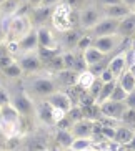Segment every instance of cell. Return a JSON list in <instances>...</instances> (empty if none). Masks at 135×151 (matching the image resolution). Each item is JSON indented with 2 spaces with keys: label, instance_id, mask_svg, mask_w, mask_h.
Masks as SVG:
<instances>
[{
  "label": "cell",
  "instance_id": "obj_1",
  "mask_svg": "<svg viewBox=\"0 0 135 151\" xmlns=\"http://www.w3.org/2000/svg\"><path fill=\"white\" fill-rule=\"evenodd\" d=\"M25 86H27L25 91L28 95H32L33 98H40V100L47 98L49 95H52L54 91H57L60 88L55 75L50 70H47L44 75H42V70L33 73V75H30V78L27 80Z\"/></svg>",
  "mask_w": 135,
  "mask_h": 151
},
{
  "label": "cell",
  "instance_id": "obj_2",
  "mask_svg": "<svg viewBox=\"0 0 135 151\" xmlns=\"http://www.w3.org/2000/svg\"><path fill=\"white\" fill-rule=\"evenodd\" d=\"M73 14H75L73 12V5L70 2H67V0H62L60 4L55 5L52 9V15H50V22H52L54 30L62 33V32H67L75 27Z\"/></svg>",
  "mask_w": 135,
  "mask_h": 151
},
{
  "label": "cell",
  "instance_id": "obj_3",
  "mask_svg": "<svg viewBox=\"0 0 135 151\" xmlns=\"http://www.w3.org/2000/svg\"><path fill=\"white\" fill-rule=\"evenodd\" d=\"M32 28H35L33 22L28 14H15L10 18L9 32H7V38L5 40H20L27 35Z\"/></svg>",
  "mask_w": 135,
  "mask_h": 151
},
{
  "label": "cell",
  "instance_id": "obj_4",
  "mask_svg": "<svg viewBox=\"0 0 135 151\" xmlns=\"http://www.w3.org/2000/svg\"><path fill=\"white\" fill-rule=\"evenodd\" d=\"M102 17H104V14H102L100 5H87V7H83L77 12V23L82 30L89 32L94 25L99 23V20Z\"/></svg>",
  "mask_w": 135,
  "mask_h": 151
},
{
  "label": "cell",
  "instance_id": "obj_5",
  "mask_svg": "<svg viewBox=\"0 0 135 151\" xmlns=\"http://www.w3.org/2000/svg\"><path fill=\"white\" fill-rule=\"evenodd\" d=\"M127 42V38L115 32V33H110V35H102V37H94V47L99 48L102 53L105 55H110V53H115L118 52L122 45Z\"/></svg>",
  "mask_w": 135,
  "mask_h": 151
},
{
  "label": "cell",
  "instance_id": "obj_6",
  "mask_svg": "<svg viewBox=\"0 0 135 151\" xmlns=\"http://www.w3.org/2000/svg\"><path fill=\"white\" fill-rule=\"evenodd\" d=\"M17 62L20 63V67H22L25 75H33L37 71L44 70V67H45L40 55H38V50H37V52H25V53H20L17 57Z\"/></svg>",
  "mask_w": 135,
  "mask_h": 151
},
{
  "label": "cell",
  "instance_id": "obj_7",
  "mask_svg": "<svg viewBox=\"0 0 135 151\" xmlns=\"http://www.w3.org/2000/svg\"><path fill=\"white\" fill-rule=\"evenodd\" d=\"M10 101L20 111V115L25 118V116H33L35 115V103L33 101V96L28 95L27 91H18V93L12 95L10 96Z\"/></svg>",
  "mask_w": 135,
  "mask_h": 151
},
{
  "label": "cell",
  "instance_id": "obj_8",
  "mask_svg": "<svg viewBox=\"0 0 135 151\" xmlns=\"http://www.w3.org/2000/svg\"><path fill=\"white\" fill-rule=\"evenodd\" d=\"M128 52H130V48H122L115 52V55L108 60V68L112 70L115 78H118L128 68Z\"/></svg>",
  "mask_w": 135,
  "mask_h": 151
},
{
  "label": "cell",
  "instance_id": "obj_9",
  "mask_svg": "<svg viewBox=\"0 0 135 151\" xmlns=\"http://www.w3.org/2000/svg\"><path fill=\"white\" fill-rule=\"evenodd\" d=\"M100 111L102 115L107 116V118H112V120L120 121V118L123 116V113L127 111V103L125 101H113V100H107V101L100 103Z\"/></svg>",
  "mask_w": 135,
  "mask_h": 151
},
{
  "label": "cell",
  "instance_id": "obj_10",
  "mask_svg": "<svg viewBox=\"0 0 135 151\" xmlns=\"http://www.w3.org/2000/svg\"><path fill=\"white\" fill-rule=\"evenodd\" d=\"M118 18H110V17H102L99 20L97 25L89 30V33L92 37H102V35H110V33H115L118 28Z\"/></svg>",
  "mask_w": 135,
  "mask_h": 151
},
{
  "label": "cell",
  "instance_id": "obj_11",
  "mask_svg": "<svg viewBox=\"0 0 135 151\" xmlns=\"http://www.w3.org/2000/svg\"><path fill=\"white\" fill-rule=\"evenodd\" d=\"M37 33H38V48H62L60 38H57L54 30L47 25L37 27Z\"/></svg>",
  "mask_w": 135,
  "mask_h": 151
},
{
  "label": "cell",
  "instance_id": "obj_12",
  "mask_svg": "<svg viewBox=\"0 0 135 151\" xmlns=\"http://www.w3.org/2000/svg\"><path fill=\"white\" fill-rule=\"evenodd\" d=\"M44 100H47V101L52 105V106H57V108H62V110H65L68 113V110L75 105V101H73V98L70 96V95L67 93V91H63V90H57V91H54L52 95H49L47 98H44Z\"/></svg>",
  "mask_w": 135,
  "mask_h": 151
},
{
  "label": "cell",
  "instance_id": "obj_13",
  "mask_svg": "<svg viewBox=\"0 0 135 151\" xmlns=\"http://www.w3.org/2000/svg\"><path fill=\"white\" fill-rule=\"evenodd\" d=\"M70 131L73 133V136L78 138V136H94L95 133V120H90V118H82V120L75 121L72 124Z\"/></svg>",
  "mask_w": 135,
  "mask_h": 151
},
{
  "label": "cell",
  "instance_id": "obj_14",
  "mask_svg": "<svg viewBox=\"0 0 135 151\" xmlns=\"http://www.w3.org/2000/svg\"><path fill=\"white\" fill-rule=\"evenodd\" d=\"M40 123L47 124V126H54V120H52V105L47 100H40L35 103V115H33Z\"/></svg>",
  "mask_w": 135,
  "mask_h": 151
},
{
  "label": "cell",
  "instance_id": "obj_15",
  "mask_svg": "<svg viewBox=\"0 0 135 151\" xmlns=\"http://www.w3.org/2000/svg\"><path fill=\"white\" fill-rule=\"evenodd\" d=\"M52 9L54 7H44V5H37V7H32L28 15H30L32 22L35 27H40L45 25V22L50 20V15H52Z\"/></svg>",
  "mask_w": 135,
  "mask_h": 151
},
{
  "label": "cell",
  "instance_id": "obj_16",
  "mask_svg": "<svg viewBox=\"0 0 135 151\" xmlns=\"http://www.w3.org/2000/svg\"><path fill=\"white\" fill-rule=\"evenodd\" d=\"M57 81H59L60 86H65V88H72L77 85V80H78V71L72 70V68H63V70H59L54 73Z\"/></svg>",
  "mask_w": 135,
  "mask_h": 151
},
{
  "label": "cell",
  "instance_id": "obj_17",
  "mask_svg": "<svg viewBox=\"0 0 135 151\" xmlns=\"http://www.w3.org/2000/svg\"><path fill=\"white\" fill-rule=\"evenodd\" d=\"M102 9V14L104 17H110V18H123L125 15L132 14L130 9L127 7L123 2H118V4H112V5H102L100 7Z\"/></svg>",
  "mask_w": 135,
  "mask_h": 151
},
{
  "label": "cell",
  "instance_id": "obj_18",
  "mask_svg": "<svg viewBox=\"0 0 135 151\" xmlns=\"http://www.w3.org/2000/svg\"><path fill=\"white\" fill-rule=\"evenodd\" d=\"M82 35L83 33H80L75 27L67 32H62L60 33V47H63V50H75L78 40L82 38Z\"/></svg>",
  "mask_w": 135,
  "mask_h": 151
},
{
  "label": "cell",
  "instance_id": "obj_19",
  "mask_svg": "<svg viewBox=\"0 0 135 151\" xmlns=\"http://www.w3.org/2000/svg\"><path fill=\"white\" fill-rule=\"evenodd\" d=\"M20 45V53H25V52H37L38 50V33H37V27L32 28L27 35L18 40Z\"/></svg>",
  "mask_w": 135,
  "mask_h": 151
},
{
  "label": "cell",
  "instance_id": "obj_20",
  "mask_svg": "<svg viewBox=\"0 0 135 151\" xmlns=\"http://www.w3.org/2000/svg\"><path fill=\"white\" fill-rule=\"evenodd\" d=\"M117 32L123 37V38H127V40L132 38V37H135V14L134 12L125 15L123 18H120Z\"/></svg>",
  "mask_w": 135,
  "mask_h": 151
},
{
  "label": "cell",
  "instance_id": "obj_21",
  "mask_svg": "<svg viewBox=\"0 0 135 151\" xmlns=\"http://www.w3.org/2000/svg\"><path fill=\"white\" fill-rule=\"evenodd\" d=\"M135 136V131L132 126H127V124H118L117 129H115V136H113V141L118 143L122 148H127L128 143L132 141V138Z\"/></svg>",
  "mask_w": 135,
  "mask_h": 151
},
{
  "label": "cell",
  "instance_id": "obj_22",
  "mask_svg": "<svg viewBox=\"0 0 135 151\" xmlns=\"http://www.w3.org/2000/svg\"><path fill=\"white\" fill-rule=\"evenodd\" d=\"M107 57H108V55L102 53L99 48H95L94 45H90L89 48H85L83 52H82V58H83V62H85L87 68L94 67L95 63H99V62H102V60H105Z\"/></svg>",
  "mask_w": 135,
  "mask_h": 151
},
{
  "label": "cell",
  "instance_id": "obj_23",
  "mask_svg": "<svg viewBox=\"0 0 135 151\" xmlns=\"http://www.w3.org/2000/svg\"><path fill=\"white\" fill-rule=\"evenodd\" d=\"M73 138H75L73 133L67 128H57V131H55V143L62 150H70Z\"/></svg>",
  "mask_w": 135,
  "mask_h": 151
},
{
  "label": "cell",
  "instance_id": "obj_24",
  "mask_svg": "<svg viewBox=\"0 0 135 151\" xmlns=\"http://www.w3.org/2000/svg\"><path fill=\"white\" fill-rule=\"evenodd\" d=\"M20 126H22V123H14V121H7L0 118V134L7 139L17 138L20 134Z\"/></svg>",
  "mask_w": 135,
  "mask_h": 151
},
{
  "label": "cell",
  "instance_id": "obj_25",
  "mask_svg": "<svg viewBox=\"0 0 135 151\" xmlns=\"http://www.w3.org/2000/svg\"><path fill=\"white\" fill-rule=\"evenodd\" d=\"M0 118H4L7 121H14V123H22L23 116L20 115V111L12 105V101L5 103L0 106Z\"/></svg>",
  "mask_w": 135,
  "mask_h": 151
},
{
  "label": "cell",
  "instance_id": "obj_26",
  "mask_svg": "<svg viewBox=\"0 0 135 151\" xmlns=\"http://www.w3.org/2000/svg\"><path fill=\"white\" fill-rule=\"evenodd\" d=\"M99 76L95 75L94 71L90 70V68H83L82 71H78V80H77V86L80 90H89L92 85L95 83Z\"/></svg>",
  "mask_w": 135,
  "mask_h": 151
},
{
  "label": "cell",
  "instance_id": "obj_27",
  "mask_svg": "<svg viewBox=\"0 0 135 151\" xmlns=\"http://www.w3.org/2000/svg\"><path fill=\"white\" fill-rule=\"evenodd\" d=\"M25 4L23 0H4L0 4V15H15L20 12L22 5Z\"/></svg>",
  "mask_w": 135,
  "mask_h": 151
},
{
  "label": "cell",
  "instance_id": "obj_28",
  "mask_svg": "<svg viewBox=\"0 0 135 151\" xmlns=\"http://www.w3.org/2000/svg\"><path fill=\"white\" fill-rule=\"evenodd\" d=\"M94 143L95 141L92 136H78V138H73L70 150L72 151H89V150H94Z\"/></svg>",
  "mask_w": 135,
  "mask_h": 151
},
{
  "label": "cell",
  "instance_id": "obj_29",
  "mask_svg": "<svg viewBox=\"0 0 135 151\" xmlns=\"http://www.w3.org/2000/svg\"><path fill=\"white\" fill-rule=\"evenodd\" d=\"M117 81H118V85L125 90L127 93H130L132 90H135V75L132 73L130 70H128V68H127V70L123 71L120 76H118Z\"/></svg>",
  "mask_w": 135,
  "mask_h": 151
},
{
  "label": "cell",
  "instance_id": "obj_30",
  "mask_svg": "<svg viewBox=\"0 0 135 151\" xmlns=\"http://www.w3.org/2000/svg\"><path fill=\"white\" fill-rule=\"evenodd\" d=\"M2 73H4V76H7V78H10V80H17V78H20L22 75H25L22 70V67H20V63L15 60V62H12L10 65H7L5 68H2Z\"/></svg>",
  "mask_w": 135,
  "mask_h": 151
},
{
  "label": "cell",
  "instance_id": "obj_31",
  "mask_svg": "<svg viewBox=\"0 0 135 151\" xmlns=\"http://www.w3.org/2000/svg\"><path fill=\"white\" fill-rule=\"evenodd\" d=\"M115 85H117V80H112V81H107V83H102V88H100L99 95H97V98H95V103H97V105H100V103L107 101L108 98H110V95H112L113 88H115Z\"/></svg>",
  "mask_w": 135,
  "mask_h": 151
},
{
  "label": "cell",
  "instance_id": "obj_32",
  "mask_svg": "<svg viewBox=\"0 0 135 151\" xmlns=\"http://www.w3.org/2000/svg\"><path fill=\"white\" fill-rule=\"evenodd\" d=\"M120 123L135 128V108H127V111L123 113V116L120 118Z\"/></svg>",
  "mask_w": 135,
  "mask_h": 151
},
{
  "label": "cell",
  "instance_id": "obj_33",
  "mask_svg": "<svg viewBox=\"0 0 135 151\" xmlns=\"http://www.w3.org/2000/svg\"><path fill=\"white\" fill-rule=\"evenodd\" d=\"M90 45H94V37H92L89 32H87L85 35H82V38L78 40V43H77V48H75V50L82 53V52H83L85 48H89Z\"/></svg>",
  "mask_w": 135,
  "mask_h": 151
},
{
  "label": "cell",
  "instance_id": "obj_34",
  "mask_svg": "<svg viewBox=\"0 0 135 151\" xmlns=\"http://www.w3.org/2000/svg\"><path fill=\"white\" fill-rule=\"evenodd\" d=\"M127 95H128V93L122 88L120 85H118V81H117V85H115V88H113V91H112V95H110L108 100H113V101H125Z\"/></svg>",
  "mask_w": 135,
  "mask_h": 151
},
{
  "label": "cell",
  "instance_id": "obj_35",
  "mask_svg": "<svg viewBox=\"0 0 135 151\" xmlns=\"http://www.w3.org/2000/svg\"><path fill=\"white\" fill-rule=\"evenodd\" d=\"M65 116H67V111H65V110L57 108V106H52V120H54V126H57V124H59Z\"/></svg>",
  "mask_w": 135,
  "mask_h": 151
},
{
  "label": "cell",
  "instance_id": "obj_36",
  "mask_svg": "<svg viewBox=\"0 0 135 151\" xmlns=\"http://www.w3.org/2000/svg\"><path fill=\"white\" fill-rule=\"evenodd\" d=\"M99 78H100L102 81H104V83H107V81H112V80H117V78H115V75L112 73V70H110L108 67L105 68V70L102 71V73H100Z\"/></svg>",
  "mask_w": 135,
  "mask_h": 151
},
{
  "label": "cell",
  "instance_id": "obj_37",
  "mask_svg": "<svg viewBox=\"0 0 135 151\" xmlns=\"http://www.w3.org/2000/svg\"><path fill=\"white\" fill-rule=\"evenodd\" d=\"M10 101V95H9V91L5 88H2L0 86V106L2 105H5V103H9Z\"/></svg>",
  "mask_w": 135,
  "mask_h": 151
},
{
  "label": "cell",
  "instance_id": "obj_38",
  "mask_svg": "<svg viewBox=\"0 0 135 151\" xmlns=\"http://www.w3.org/2000/svg\"><path fill=\"white\" fill-rule=\"evenodd\" d=\"M125 103H127V106L128 108H135V90H132L130 93L127 95Z\"/></svg>",
  "mask_w": 135,
  "mask_h": 151
},
{
  "label": "cell",
  "instance_id": "obj_39",
  "mask_svg": "<svg viewBox=\"0 0 135 151\" xmlns=\"http://www.w3.org/2000/svg\"><path fill=\"white\" fill-rule=\"evenodd\" d=\"M62 0H42V4L40 5H44V7H55L57 4H60Z\"/></svg>",
  "mask_w": 135,
  "mask_h": 151
},
{
  "label": "cell",
  "instance_id": "obj_40",
  "mask_svg": "<svg viewBox=\"0 0 135 151\" xmlns=\"http://www.w3.org/2000/svg\"><path fill=\"white\" fill-rule=\"evenodd\" d=\"M122 0H97V4L102 7V5H112V4H118Z\"/></svg>",
  "mask_w": 135,
  "mask_h": 151
},
{
  "label": "cell",
  "instance_id": "obj_41",
  "mask_svg": "<svg viewBox=\"0 0 135 151\" xmlns=\"http://www.w3.org/2000/svg\"><path fill=\"white\" fill-rule=\"evenodd\" d=\"M122 2L130 9V12H134V14H135V0H122Z\"/></svg>",
  "mask_w": 135,
  "mask_h": 151
},
{
  "label": "cell",
  "instance_id": "obj_42",
  "mask_svg": "<svg viewBox=\"0 0 135 151\" xmlns=\"http://www.w3.org/2000/svg\"><path fill=\"white\" fill-rule=\"evenodd\" d=\"M9 52H7V47H5V43L4 45H0V58L4 57V55H7Z\"/></svg>",
  "mask_w": 135,
  "mask_h": 151
},
{
  "label": "cell",
  "instance_id": "obj_43",
  "mask_svg": "<svg viewBox=\"0 0 135 151\" xmlns=\"http://www.w3.org/2000/svg\"><path fill=\"white\" fill-rule=\"evenodd\" d=\"M27 2L30 4V9H32V7H37V5L42 4V0H27Z\"/></svg>",
  "mask_w": 135,
  "mask_h": 151
},
{
  "label": "cell",
  "instance_id": "obj_44",
  "mask_svg": "<svg viewBox=\"0 0 135 151\" xmlns=\"http://www.w3.org/2000/svg\"><path fill=\"white\" fill-rule=\"evenodd\" d=\"M127 148H130V150H135V136L132 138V141L128 143V146H127Z\"/></svg>",
  "mask_w": 135,
  "mask_h": 151
},
{
  "label": "cell",
  "instance_id": "obj_45",
  "mask_svg": "<svg viewBox=\"0 0 135 151\" xmlns=\"http://www.w3.org/2000/svg\"><path fill=\"white\" fill-rule=\"evenodd\" d=\"M128 70H130L132 73L135 75V62H134V63H128Z\"/></svg>",
  "mask_w": 135,
  "mask_h": 151
},
{
  "label": "cell",
  "instance_id": "obj_46",
  "mask_svg": "<svg viewBox=\"0 0 135 151\" xmlns=\"http://www.w3.org/2000/svg\"><path fill=\"white\" fill-rule=\"evenodd\" d=\"M4 43H5V38H4L2 35H0V45H4Z\"/></svg>",
  "mask_w": 135,
  "mask_h": 151
},
{
  "label": "cell",
  "instance_id": "obj_47",
  "mask_svg": "<svg viewBox=\"0 0 135 151\" xmlns=\"http://www.w3.org/2000/svg\"><path fill=\"white\" fill-rule=\"evenodd\" d=\"M2 2H4V0H0V4H2Z\"/></svg>",
  "mask_w": 135,
  "mask_h": 151
},
{
  "label": "cell",
  "instance_id": "obj_48",
  "mask_svg": "<svg viewBox=\"0 0 135 151\" xmlns=\"http://www.w3.org/2000/svg\"><path fill=\"white\" fill-rule=\"evenodd\" d=\"M134 131H135V128H134Z\"/></svg>",
  "mask_w": 135,
  "mask_h": 151
}]
</instances>
